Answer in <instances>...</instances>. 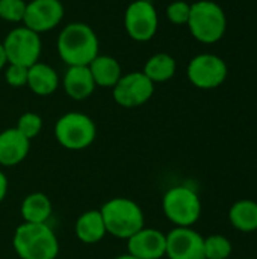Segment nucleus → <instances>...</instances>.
<instances>
[{
    "mask_svg": "<svg viewBox=\"0 0 257 259\" xmlns=\"http://www.w3.org/2000/svg\"><path fill=\"white\" fill-rule=\"evenodd\" d=\"M98 36L91 26L82 21L68 23L58 35L56 50L68 65H88L98 55Z\"/></svg>",
    "mask_w": 257,
    "mask_h": 259,
    "instance_id": "nucleus-1",
    "label": "nucleus"
},
{
    "mask_svg": "<svg viewBox=\"0 0 257 259\" xmlns=\"http://www.w3.org/2000/svg\"><path fill=\"white\" fill-rule=\"evenodd\" d=\"M14 252L20 259H56L59 241L47 223H21L12 237Z\"/></svg>",
    "mask_w": 257,
    "mask_h": 259,
    "instance_id": "nucleus-2",
    "label": "nucleus"
},
{
    "mask_svg": "<svg viewBox=\"0 0 257 259\" xmlns=\"http://www.w3.org/2000/svg\"><path fill=\"white\" fill-rule=\"evenodd\" d=\"M106 232L118 240H129L144 228L145 217L141 206L127 197H114L100 208Z\"/></svg>",
    "mask_w": 257,
    "mask_h": 259,
    "instance_id": "nucleus-3",
    "label": "nucleus"
},
{
    "mask_svg": "<svg viewBox=\"0 0 257 259\" xmlns=\"http://www.w3.org/2000/svg\"><path fill=\"white\" fill-rule=\"evenodd\" d=\"M186 26L198 42L215 44L226 33L227 17L218 3L212 0H198L191 3V14Z\"/></svg>",
    "mask_w": 257,
    "mask_h": 259,
    "instance_id": "nucleus-4",
    "label": "nucleus"
},
{
    "mask_svg": "<svg viewBox=\"0 0 257 259\" xmlns=\"http://www.w3.org/2000/svg\"><path fill=\"white\" fill-rule=\"evenodd\" d=\"M162 211L176 228H192L201 215V200L192 188L177 185L164 194Z\"/></svg>",
    "mask_w": 257,
    "mask_h": 259,
    "instance_id": "nucleus-5",
    "label": "nucleus"
},
{
    "mask_svg": "<svg viewBox=\"0 0 257 259\" xmlns=\"http://www.w3.org/2000/svg\"><path fill=\"white\" fill-rule=\"evenodd\" d=\"M97 137L92 118L83 112H67L55 123V138L67 150H85Z\"/></svg>",
    "mask_w": 257,
    "mask_h": 259,
    "instance_id": "nucleus-6",
    "label": "nucleus"
},
{
    "mask_svg": "<svg viewBox=\"0 0 257 259\" xmlns=\"http://www.w3.org/2000/svg\"><path fill=\"white\" fill-rule=\"evenodd\" d=\"M8 64L30 67L39 61L42 52V41L39 33L23 26L14 27L8 32L2 42Z\"/></svg>",
    "mask_w": 257,
    "mask_h": 259,
    "instance_id": "nucleus-7",
    "label": "nucleus"
},
{
    "mask_svg": "<svg viewBox=\"0 0 257 259\" xmlns=\"http://www.w3.org/2000/svg\"><path fill=\"white\" fill-rule=\"evenodd\" d=\"M124 29L136 42H147L155 38L159 27L158 11L151 0H133L124 11Z\"/></svg>",
    "mask_w": 257,
    "mask_h": 259,
    "instance_id": "nucleus-8",
    "label": "nucleus"
},
{
    "mask_svg": "<svg viewBox=\"0 0 257 259\" xmlns=\"http://www.w3.org/2000/svg\"><path fill=\"white\" fill-rule=\"evenodd\" d=\"M229 68L224 59L214 53H200L194 56L186 68L189 82L200 90H214L227 79Z\"/></svg>",
    "mask_w": 257,
    "mask_h": 259,
    "instance_id": "nucleus-9",
    "label": "nucleus"
},
{
    "mask_svg": "<svg viewBox=\"0 0 257 259\" xmlns=\"http://www.w3.org/2000/svg\"><path fill=\"white\" fill-rule=\"evenodd\" d=\"M155 93V83L142 73L132 71L120 77L112 88V97L123 108H138L147 103Z\"/></svg>",
    "mask_w": 257,
    "mask_h": 259,
    "instance_id": "nucleus-10",
    "label": "nucleus"
},
{
    "mask_svg": "<svg viewBox=\"0 0 257 259\" xmlns=\"http://www.w3.org/2000/svg\"><path fill=\"white\" fill-rule=\"evenodd\" d=\"M64 14L61 0H30L26 5L23 24L36 33H44L59 26Z\"/></svg>",
    "mask_w": 257,
    "mask_h": 259,
    "instance_id": "nucleus-11",
    "label": "nucleus"
},
{
    "mask_svg": "<svg viewBox=\"0 0 257 259\" xmlns=\"http://www.w3.org/2000/svg\"><path fill=\"white\" fill-rule=\"evenodd\" d=\"M168 259H204V237L192 228H174L167 234Z\"/></svg>",
    "mask_w": 257,
    "mask_h": 259,
    "instance_id": "nucleus-12",
    "label": "nucleus"
},
{
    "mask_svg": "<svg viewBox=\"0 0 257 259\" xmlns=\"http://www.w3.org/2000/svg\"><path fill=\"white\" fill-rule=\"evenodd\" d=\"M127 241V253L138 259H162L167 252V234L142 228Z\"/></svg>",
    "mask_w": 257,
    "mask_h": 259,
    "instance_id": "nucleus-13",
    "label": "nucleus"
},
{
    "mask_svg": "<svg viewBox=\"0 0 257 259\" xmlns=\"http://www.w3.org/2000/svg\"><path fill=\"white\" fill-rule=\"evenodd\" d=\"M30 150V140L21 135L15 127L0 132V165L14 167L26 159Z\"/></svg>",
    "mask_w": 257,
    "mask_h": 259,
    "instance_id": "nucleus-14",
    "label": "nucleus"
},
{
    "mask_svg": "<svg viewBox=\"0 0 257 259\" xmlns=\"http://www.w3.org/2000/svg\"><path fill=\"white\" fill-rule=\"evenodd\" d=\"M62 87L67 96L73 100H85L97 88L88 65L68 67L62 77Z\"/></svg>",
    "mask_w": 257,
    "mask_h": 259,
    "instance_id": "nucleus-15",
    "label": "nucleus"
},
{
    "mask_svg": "<svg viewBox=\"0 0 257 259\" xmlns=\"http://www.w3.org/2000/svg\"><path fill=\"white\" fill-rule=\"evenodd\" d=\"M59 83L58 71L48 64L38 61L27 68V87L36 96H52L59 88Z\"/></svg>",
    "mask_w": 257,
    "mask_h": 259,
    "instance_id": "nucleus-16",
    "label": "nucleus"
},
{
    "mask_svg": "<svg viewBox=\"0 0 257 259\" xmlns=\"http://www.w3.org/2000/svg\"><path fill=\"white\" fill-rule=\"evenodd\" d=\"M74 234L83 244L100 243L108 234L100 209H89L83 212L74 223Z\"/></svg>",
    "mask_w": 257,
    "mask_h": 259,
    "instance_id": "nucleus-17",
    "label": "nucleus"
},
{
    "mask_svg": "<svg viewBox=\"0 0 257 259\" xmlns=\"http://www.w3.org/2000/svg\"><path fill=\"white\" fill-rule=\"evenodd\" d=\"M88 68L92 74L95 87L101 88H114L115 83L123 76V68L120 62L109 55H97L89 64Z\"/></svg>",
    "mask_w": 257,
    "mask_h": 259,
    "instance_id": "nucleus-18",
    "label": "nucleus"
},
{
    "mask_svg": "<svg viewBox=\"0 0 257 259\" xmlns=\"http://www.w3.org/2000/svg\"><path fill=\"white\" fill-rule=\"evenodd\" d=\"M52 212V202L44 193H32L26 196L20 206V214L24 223H47Z\"/></svg>",
    "mask_w": 257,
    "mask_h": 259,
    "instance_id": "nucleus-19",
    "label": "nucleus"
},
{
    "mask_svg": "<svg viewBox=\"0 0 257 259\" xmlns=\"http://www.w3.org/2000/svg\"><path fill=\"white\" fill-rule=\"evenodd\" d=\"M232 226L244 234L257 231V202L251 199H241L235 202L229 211Z\"/></svg>",
    "mask_w": 257,
    "mask_h": 259,
    "instance_id": "nucleus-20",
    "label": "nucleus"
},
{
    "mask_svg": "<svg viewBox=\"0 0 257 259\" xmlns=\"http://www.w3.org/2000/svg\"><path fill=\"white\" fill-rule=\"evenodd\" d=\"M176 70H177V64L171 55L156 53L147 59V62L144 64L142 73L156 85V83H164L173 79L176 74Z\"/></svg>",
    "mask_w": 257,
    "mask_h": 259,
    "instance_id": "nucleus-21",
    "label": "nucleus"
},
{
    "mask_svg": "<svg viewBox=\"0 0 257 259\" xmlns=\"http://www.w3.org/2000/svg\"><path fill=\"white\" fill-rule=\"evenodd\" d=\"M232 243L224 235L215 234L204 238V259H227L232 255Z\"/></svg>",
    "mask_w": 257,
    "mask_h": 259,
    "instance_id": "nucleus-22",
    "label": "nucleus"
},
{
    "mask_svg": "<svg viewBox=\"0 0 257 259\" xmlns=\"http://www.w3.org/2000/svg\"><path fill=\"white\" fill-rule=\"evenodd\" d=\"M15 129L27 140H33L42 131V118L35 112H24L20 115Z\"/></svg>",
    "mask_w": 257,
    "mask_h": 259,
    "instance_id": "nucleus-23",
    "label": "nucleus"
},
{
    "mask_svg": "<svg viewBox=\"0 0 257 259\" xmlns=\"http://www.w3.org/2000/svg\"><path fill=\"white\" fill-rule=\"evenodd\" d=\"M26 5L24 0H0V18L9 23H23Z\"/></svg>",
    "mask_w": 257,
    "mask_h": 259,
    "instance_id": "nucleus-24",
    "label": "nucleus"
},
{
    "mask_svg": "<svg viewBox=\"0 0 257 259\" xmlns=\"http://www.w3.org/2000/svg\"><path fill=\"white\" fill-rule=\"evenodd\" d=\"M167 18L176 24V26H183L188 24L189 14H191V3L185 0H174L167 6Z\"/></svg>",
    "mask_w": 257,
    "mask_h": 259,
    "instance_id": "nucleus-25",
    "label": "nucleus"
},
{
    "mask_svg": "<svg viewBox=\"0 0 257 259\" xmlns=\"http://www.w3.org/2000/svg\"><path fill=\"white\" fill-rule=\"evenodd\" d=\"M5 80L12 88H21L27 85V67L8 64L5 67Z\"/></svg>",
    "mask_w": 257,
    "mask_h": 259,
    "instance_id": "nucleus-26",
    "label": "nucleus"
},
{
    "mask_svg": "<svg viewBox=\"0 0 257 259\" xmlns=\"http://www.w3.org/2000/svg\"><path fill=\"white\" fill-rule=\"evenodd\" d=\"M8 187H9L8 178H6V175L0 170V203L5 200V197H6V194H8Z\"/></svg>",
    "mask_w": 257,
    "mask_h": 259,
    "instance_id": "nucleus-27",
    "label": "nucleus"
},
{
    "mask_svg": "<svg viewBox=\"0 0 257 259\" xmlns=\"http://www.w3.org/2000/svg\"><path fill=\"white\" fill-rule=\"evenodd\" d=\"M8 65V59H6V55H5V49L0 42V71Z\"/></svg>",
    "mask_w": 257,
    "mask_h": 259,
    "instance_id": "nucleus-28",
    "label": "nucleus"
},
{
    "mask_svg": "<svg viewBox=\"0 0 257 259\" xmlns=\"http://www.w3.org/2000/svg\"><path fill=\"white\" fill-rule=\"evenodd\" d=\"M114 259H138L135 258V256H132V255H129V253H126V255H120V256H117V258Z\"/></svg>",
    "mask_w": 257,
    "mask_h": 259,
    "instance_id": "nucleus-29",
    "label": "nucleus"
}]
</instances>
